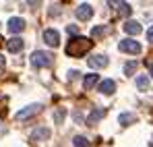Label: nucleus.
<instances>
[{"label": "nucleus", "mask_w": 153, "mask_h": 147, "mask_svg": "<svg viewBox=\"0 0 153 147\" xmlns=\"http://www.w3.org/2000/svg\"><path fill=\"white\" fill-rule=\"evenodd\" d=\"M91 48H93V42L91 40H87V37H73L68 42V46H66V54L71 58H81V56H85Z\"/></svg>", "instance_id": "1"}, {"label": "nucleus", "mask_w": 153, "mask_h": 147, "mask_svg": "<svg viewBox=\"0 0 153 147\" xmlns=\"http://www.w3.org/2000/svg\"><path fill=\"white\" fill-rule=\"evenodd\" d=\"M52 60H54V56H52L50 52H44V50H37V52H33V54H31V64H33L35 69L50 66Z\"/></svg>", "instance_id": "2"}, {"label": "nucleus", "mask_w": 153, "mask_h": 147, "mask_svg": "<svg viewBox=\"0 0 153 147\" xmlns=\"http://www.w3.org/2000/svg\"><path fill=\"white\" fill-rule=\"evenodd\" d=\"M118 48H120V52H126V54H139L141 52V44L134 42V40H122L118 44Z\"/></svg>", "instance_id": "3"}, {"label": "nucleus", "mask_w": 153, "mask_h": 147, "mask_svg": "<svg viewBox=\"0 0 153 147\" xmlns=\"http://www.w3.org/2000/svg\"><path fill=\"white\" fill-rule=\"evenodd\" d=\"M39 110H42V106H39V104H31V106H27V108H23V110H19V112H17V120H27V118L35 116Z\"/></svg>", "instance_id": "4"}, {"label": "nucleus", "mask_w": 153, "mask_h": 147, "mask_svg": "<svg viewBox=\"0 0 153 147\" xmlns=\"http://www.w3.org/2000/svg\"><path fill=\"white\" fill-rule=\"evenodd\" d=\"M44 42H46L48 46H54V48H56V46L60 44V33H58L56 29H46V31H44Z\"/></svg>", "instance_id": "5"}, {"label": "nucleus", "mask_w": 153, "mask_h": 147, "mask_svg": "<svg viewBox=\"0 0 153 147\" xmlns=\"http://www.w3.org/2000/svg\"><path fill=\"white\" fill-rule=\"evenodd\" d=\"M91 17H93L91 4H81V6L76 8V19H79V21H89Z\"/></svg>", "instance_id": "6"}, {"label": "nucleus", "mask_w": 153, "mask_h": 147, "mask_svg": "<svg viewBox=\"0 0 153 147\" xmlns=\"http://www.w3.org/2000/svg\"><path fill=\"white\" fill-rule=\"evenodd\" d=\"M48 137H50V128H46V126H39V128H35V131L31 133V141H33V143L46 141Z\"/></svg>", "instance_id": "7"}, {"label": "nucleus", "mask_w": 153, "mask_h": 147, "mask_svg": "<svg viewBox=\"0 0 153 147\" xmlns=\"http://www.w3.org/2000/svg\"><path fill=\"white\" fill-rule=\"evenodd\" d=\"M25 29V21L21 19V17H13L10 21H8V31L10 33H21Z\"/></svg>", "instance_id": "8"}, {"label": "nucleus", "mask_w": 153, "mask_h": 147, "mask_svg": "<svg viewBox=\"0 0 153 147\" xmlns=\"http://www.w3.org/2000/svg\"><path fill=\"white\" fill-rule=\"evenodd\" d=\"M87 62H89V66H91V69H103V66H108V58H105V56H102V54L91 56Z\"/></svg>", "instance_id": "9"}, {"label": "nucleus", "mask_w": 153, "mask_h": 147, "mask_svg": "<svg viewBox=\"0 0 153 147\" xmlns=\"http://www.w3.org/2000/svg\"><path fill=\"white\" fill-rule=\"evenodd\" d=\"M116 91V83L112 81V79H103L102 83H100V93L103 96H112Z\"/></svg>", "instance_id": "10"}, {"label": "nucleus", "mask_w": 153, "mask_h": 147, "mask_svg": "<svg viewBox=\"0 0 153 147\" xmlns=\"http://www.w3.org/2000/svg\"><path fill=\"white\" fill-rule=\"evenodd\" d=\"M124 31H126L128 35H139V33L143 31V27H141L139 21H126V23H124Z\"/></svg>", "instance_id": "11"}, {"label": "nucleus", "mask_w": 153, "mask_h": 147, "mask_svg": "<svg viewBox=\"0 0 153 147\" xmlns=\"http://www.w3.org/2000/svg\"><path fill=\"white\" fill-rule=\"evenodd\" d=\"M6 50L13 52V54L21 52V50H23V40H21V37H13V40H8V42H6Z\"/></svg>", "instance_id": "12"}, {"label": "nucleus", "mask_w": 153, "mask_h": 147, "mask_svg": "<svg viewBox=\"0 0 153 147\" xmlns=\"http://www.w3.org/2000/svg\"><path fill=\"white\" fill-rule=\"evenodd\" d=\"M103 116H105V110H103V108H95V110L87 116V124H97Z\"/></svg>", "instance_id": "13"}, {"label": "nucleus", "mask_w": 153, "mask_h": 147, "mask_svg": "<svg viewBox=\"0 0 153 147\" xmlns=\"http://www.w3.org/2000/svg\"><path fill=\"white\" fill-rule=\"evenodd\" d=\"M118 122L122 124V126H128V124L137 122V116H134V114H130V112H124V114H120V116H118Z\"/></svg>", "instance_id": "14"}, {"label": "nucleus", "mask_w": 153, "mask_h": 147, "mask_svg": "<svg viewBox=\"0 0 153 147\" xmlns=\"http://www.w3.org/2000/svg\"><path fill=\"white\" fill-rule=\"evenodd\" d=\"M95 83H97V75H87V77H85V79H83V87H85V89H87V91H89V89H93V87H95Z\"/></svg>", "instance_id": "15"}, {"label": "nucleus", "mask_w": 153, "mask_h": 147, "mask_svg": "<svg viewBox=\"0 0 153 147\" xmlns=\"http://www.w3.org/2000/svg\"><path fill=\"white\" fill-rule=\"evenodd\" d=\"M137 87H139V91H147L149 89V77H145V75L137 77Z\"/></svg>", "instance_id": "16"}, {"label": "nucleus", "mask_w": 153, "mask_h": 147, "mask_svg": "<svg viewBox=\"0 0 153 147\" xmlns=\"http://www.w3.org/2000/svg\"><path fill=\"white\" fill-rule=\"evenodd\" d=\"M105 33H110V27H102V25H97V27H93L91 29V35L93 37H102Z\"/></svg>", "instance_id": "17"}, {"label": "nucleus", "mask_w": 153, "mask_h": 147, "mask_svg": "<svg viewBox=\"0 0 153 147\" xmlns=\"http://www.w3.org/2000/svg\"><path fill=\"white\" fill-rule=\"evenodd\" d=\"M116 6H118V15H122V17H128V15L132 13L130 4H126V2H120V4H116Z\"/></svg>", "instance_id": "18"}, {"label": "nucleus", "mask_w": 153, "mask_h": 147, "mask_svg": "<svg viewBox=\"0 0 153 147\" xmlns=\"http://www.w3.org/2000/svg\"><path fill=\"white\" fill-rule=\"evenodd\" d=\"M64 116H66V110H64V108H58L56 114H54V124H62Z\"/></svg>", "instance_id": "19"}, {"label": "nucleus", "mask_w": 153, "mask_h": 147, "mask_svg": "<svg viewBox=\"0 0 153 147\" xmlns=\"http://www.w3.org/2000/svg\"><path fill=\"white\" fill-rule=\"evenodd\" d=\"M137 69H139L137 62H126V66H124V75H134V73H137Z\"/></svg>", "instance_id": "20"}, {"label": "nucleus", "mask_w": 153, "mask_h": 147, "mask_svg": "<svg viewBox=\"0 0 153 147\" xmlns=\"http://www.w3.org/2000/svg\"><path fill=\"white\" fill-rule=\"evenodd\" d=\"M75 147H89V141H87V137H83V135L75 137Z\"/></svg>", "instance_id": "21"}, {"label": "nucleus", "mask_w": 153, "mask_h": 147, "mask_svg": "<svg viewBox=\"0 0 153 147\" xmlns=\"http://www.w3.org/2000/svg\"><path fill=\"white\" fill-rule=\"evenodd\" d=\"M66 33H68V35H76V33H79V27H76V25H68V27H66Z\"/></svg>", "instance_id": "22"}, {"label": "nucleus", "mask_w": 153, "mask_h": 147, "mask_svg": "<svg viewBox=\"0 0 153 147\" xmlns=\"http://www.w3.org/2000/svg\"><path fill=\"white\" fill-rule=\"evenodd\" d=\"M147 40H149V42H151V44H153V27H151V29H149V31H147Z\"/></svg>", "instance_id": "23"}, {"label": "nucleus", "mask_w": 153, "mask_h": 147, "mask_svg": "<svg viewBox=\"0 0 153 147\" xmlns=\"http://www.w3.org/2000/svg\"><path fill=\"white\" fill-rule=\"evenodd\" d=\"M76 77H79V71H71L68 73V79H76Z\"/></svg>", "instance_id": "24"}, {"label": "nucleus", "mask_w": 153, "mask_h": 147, "mask_svg": "<svg viewBox=\"0 0 153 147\" xmlns=\"http://www.w3.org/2000/svg\"><path fill=\"white\" fill-rule=\"evenodd\" d=\"M2 71H4V56L0 54V73H2Z\"/></svg>", "instance_id": "25"}, {"label": "nucleus", "mask_w": 153, "mask_h": 147, "mask_svg": "<svg viewBox=\"0 0 153 147\" xmlns=\"http://www.w3.org/2000/svg\"><path fill=\"white\" fill-rule=\"evenodd\" d=\"M149 71H151V77H153V64H149Z\"/></svg>", "instance_id": "26"}]
</instances>
